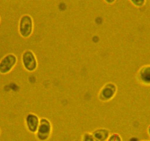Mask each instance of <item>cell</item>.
<instances>
[{
  "label": "cell",
  "instance_id": "6da1fadb",
  "mask_svg": "<svg viewBox=\"0 0 150 141\" xmlns=\"http://www.w3.org/2000/svg\"><path fill=\"white\" fill-rule=\"evenodd\" d=\"M51 132V125L49 120L45 118L40 120L37 131V136L39 140H46L49 138Z\"/></svg>",
  "mask_w": 150,
  "mask_h": 141
},
{
  "label": "cell",
  "instance_id": "7a4b0ae2",
  "mask_svg": "<svg viewBox=\"0 0 150 141\" xmlns=\"http://www.w3.org/2000/svg\"><path fill=\"white\" fill-rule=\"evenodd\" d=\"M16 58L13 55L5 56L0 62V72L2 74L8 73L16 65Z\"/></svg>",
  "mask_w": 150,
  "mask_h": 141
},
{
  "label": "cell",
  "instance_id": "3957f363",
  "mask_svg": "<svg viewBox=\"0 0 150 141\" xmlns=\"http://www.w3.org/2000/svg\"><path fill=\"white\" fill-rule=\"evenodd\" d=\"M19 30L20 33L23 37L25 38L30 36L32 30V21L30 16H24L21 18Z\"/></svg>",
  "mask_w": 150,
  "mask_h": 141
},
{
  "label": "cell",
  "instance_id": "277c9868",
  "mask_svg": "<svg viewBox=\"0 0 150 141\" xmlns=\"http://www.w3.org/2000/svg\"><path fill=\"white\" fill-rule=\"evenodd\" d=\"M24 66L28 71H33L37 67V62L34 55L30 52H25L23 57Z\"/></svg>",
  "mask_w": 150,
  "mask_h": 141
},
{
  "label": "cell",
  "instance_id": "5b68a950",
  "mask_svg": "<svg viewBox=\"0 0 150 141\" xmlns=\"http://www.w3.org/2000/svg\"><path fill=\"white\" fill-rule=\"evenodd\" d=\"M40 121L37 115L32 113L28 114L26 118V123L29 131L33 133L37 132Z\"/></svg>",
  "mask_w": 150,
  "mask_h": 141
},
{
  "label": "cell",
  "instance_id": "8992f818",
  "mask_svg": "<svg viewBox=\"0 0 150 141\" xmlns=\"http://www.w3.org/2000/svg\"><path fill=\"white\" fill-rule=\"evenodd\" d=\"M93 135L99 141H105L109 138V132L106 129H98L95 131Z\"/></svg>",
  "mask_w": 150,
  "mask_h": 141
},
{
  "label": "cell",
  "instance_id": "52a82bcc",
  "mask_svg": "<svg viewBox=\"0 0 150 141\" xmlns=\"http://www.w3.org/2000/svg\"><path fill=\"white\" fill-rule=\"evenodd\" d=\"M115 92V89L113 86L109 85L105 88L102 91V96L106 100L110 99L113 96Z\"/></svg>",
  "mask_w": 150,
  "mask_h": 141
},
{
  "label": "cell",
  "instance_id": "ba28073f",
  "mask_svg": "<svg viewBox=\"0 0 150 141\" xmlns=\"http://www.w3.org/2000/svg\"><path fill=\"white\" fill-rule=\"evenodd\" d=\"M141 77L143 81L150 83V67L145 68L141 71Z\"/></svg>",
  "mask_w": 150,
  "mask_h": 141
},
{
  "label": "cell",
  "instance_id": "9c48e42d",
  "mask_svg": "<svg viewBox=\"0 0 150 141\" xmlns=\"http://www.w3.org/2000/svg\"><path fill=\"white\" fill-rule=\"evenodd\" d=\"M83 141H99L93 135L86 134L83 138Z\"/></svg>",
  "mask_w": 150,
  "mask_h": 141
},
{
  "label": "cell",
  "instance_id": "30bf717a",
  "mask_svg": "<svg viewBox=\"0 0 150 141\" xmlns=\"http://www.w3.org/2000/svg\"><path fill=\"white\" fill-rule=\"evenodd\" d=\"M108 141H122V140L120 135L114 134L109 136L108 139Z\"/></svg>",
  "mask_w": 150,
  "mask_h": 141
},
{
  "label": "cell",
  "instance_id": "8fae6325",
  "mask_svg": "<svg viewBox=\"0 0 150 141\" xmlns=\"http://www.w3.org/2000/svg\"><path fill=\"white\" fill-rule=\"evenodd\" d=\"M129 141H139L138 138L133 137L129 139Z\"/></svg>",
  "mask_w": 150,
  "mask_h": 141
},
{
  "label": "cell",
  "instance_id": "7c38bea8",
  "mask_svg": "<svg viewBox=\"0 0 150 141\" xmlns=\"http://www.w3.org/2000/svg\"><path fill=\"white\" fill-rule=\"evenodd\" d=\"M148 132H149V134L150 136V126L149 127V129H148Z\"/></svg>",
  "mask_w": 150,
  "mask_h": 141
},
{
  "label": "cell",
  "instance_id": "4fadbf2b",
  "mask_svg": "<svg viewBox=\"0 0 150 141\" xmlns=\"http://www.w3.org/2000/svg\"></svg>",
  "mask_w": 150,
  "mask_h": 141
}]
</instances>
